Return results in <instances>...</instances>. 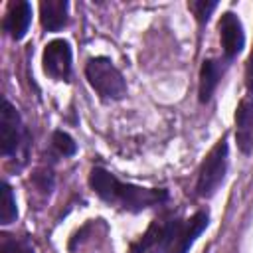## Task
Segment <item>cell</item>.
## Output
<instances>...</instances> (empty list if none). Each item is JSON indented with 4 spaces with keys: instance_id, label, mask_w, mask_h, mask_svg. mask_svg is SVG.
Returning a JSON list of instances; mask_svg holds the SVG:
<instances>
[{
    "instance_id": "9c48e42d",
    "label": "cell",
    "mask_w": 253,
    "mask_h": 253,
    "mask_svg": "<svg viewBox=\"0 0 253 253\" xmlns=\"http://www.w3.org/2000/svg\"><path fill=\"white\" fill-rule=\"evenodd\" d=\"M235 140L241 152L253 150V99H243L235 113Z\"/></svg>"
},
{
    "instance_id": "8992f818",
    "label": "cell",
    "mask_w": 253,
    "mask_h": 253,
    "mask_svg": "<svg viewBox=\"0 0 253 253\" xmlns=\"http://www.w3.org/2000/svg\"><path fill=\"white\" fill-rule=\"evenodd\" d=\"M22 140V121L16 107L10 101H2L0 109V150L2 154H12Z\"/></svg>"
},
{
    "instance_id": "ba28073f",
    "label": "cell",
    "mask_w": 253,
    "mask_h": 253,
    "mask_svg": "<svg viewBox=\"0 0 253 253\" xmlns=\"http://www.w3.org/2000/svg\"><path fill=\"white\" fill-rule=\"evenodd\" d=\"M219 38H221V47L223 53L231 59L235 57L243 45H245V34H243V26L239 22V18L231 12H225L219 20Z\"/></svg>"
},
{
    "instance_id": "9a60e30c",
    "label": "cell",
    "mask_w": 253,
    "mask_h": 253,
    "mask_svg": "<svg viewBox=\"0 0 253 253\" xmlns=\"http://www.w3.org/2000/svg\"><path fill=\"white\" fill-rule=\"evenodd\" d=\"M53 146L59 150V154H63V156H73L75 154V150H77V144L73 142V138L67 134V132H63V130H55L53 132Z\"/></svg>"
},
{
    "instance_id": "5b68a950",
    "label": "cell",
    "mask_w": 253,
    "mask_h": 253,
    "mask_svg": "<svg viewBox=\"0 0 253 253\" xmlns=\"http://www.w3.org/2000/svg\"><path fill=\"white\" fill-rule=\"evenodd\" d=\"M43 71L53 79H67L71 73V47L65 40H53L43 49Z\"/></svg>"
},
{
    "instance_id": "7a4b0ae2",
    "label": "cell",
    "mask_w": 253,
    "mask_h": 253,
    "mask_svg": "<svg viewBox=\"0 0 253 253\" xmlns=\"http://www.w3.org/2000/svg\"><path fill=\"white\" fill-rule=\"evenodd\" d=\"M85 75L91 87L105 99H123L126 95V83L123 73L107 57H93L85 67Z\"/></svg>"
},
{
    "instance_id": "3957f363",
    "label": "cell",
    "mask_w": 253,
    "mask_h": 253,
    "mask_svg": "<svg viewBox=\"0 0 253 253\" xmlns=\"http://www.w3.org/2000/svg\"><path fill=\"white\" fill-rule=\"evenodd\" d=\"M225 170H227V142L219 140L202 162L198 176V194L202 198L213 196L225 178Z\"/></svg>"
},
{
    "instance_id": "2e32d148",
    "label": "cell",
    "mask_w": 253,
    "mask_h": 253,
    "mask_svg": "<svg viewBox=\"0 0 253 253\" xmlns=\"http://www.w3.org/2000/svg\"><path fill=\"white\" fill-rule=\"evenodd\" d=\"M188 6H190V10L194 12V16L198 18V22H208V18H210V14L213 12V8L217 6V2H215V0H210V2H206V0H196V2H190Z\"/></svg>"
},
{
    "instance_id": "4fadbf2b",
    "label": "cell",
    "mask_w": 253,
    "mask_h": 253,
    "mask_svg": "<svg viewBox=\"0 0 253 253\" xmlns=\"http://www.w3.org/2000/svg\"><path fill=\"white\" fill-rule=\"evenodd\" d=\"M18 217V210H16V200L12 194V188L2 182L0 186V223L8 225Z\"/></svg>"
},
{
    "instance_id": "52a82bcc",
    "label": "cell",
    "mask_w": 253,
    "mask_h": 253,
    "mask_svg": "<svg viewBox=\"0 0 253 253\" xmlns=\"http://www.w3.org/2000/svg\"><path fill=\"white\" fill-rule=\"evenodd\" d=\"M172 229H174V221H154L146 233L142 235V239L138 243L132 245L130 253H162L168 251L170 239H172Z\"/></svg>"
},
{
    "instance_id": "277c9868",
    "label": "cell",
    "mask_w": 253,
    "mask_h": 253,
    "mask_svg": "<svg viewBox=\"0 0 253 253\" xmlns=\"http://www.w3.org/2000/svg\"><path fill=\"white\" fill-rule=\"evenodd\" d=\"M208 227V213L198 211L186 221H174L172 239L168 245V253H188L196 237Z\"/></svg>"
},
{
    "instance_id": "8fae6325",
    "label": "cell",
    "mask_w": 253,
    "mask_h": 253,
    "mask_svg": "<svg viewBox=\"0 0 253 253\" xmlns=\"http://www.w3.org/2000/svg\"><path fill=\"white\" fill-rule=\"evenodd\" d=\"M67 0H43L40 4V20L47 32H57L67 24Z\"/></svg>"
},
{
    "instance_id": "e0dca14e",
    "label": "cell",
    "mask_w": 253,
    "mask_h": 253,
    "mask_svg": "<svg viewBox=\"0 0 253 253\" xmlns=\"http://www.w3.org/2000/svg\"><path fill=\"white\" fill-rule=\"evenodd\" d=\"M247 87H249V91H253V51L247 61Z\"/></svg>"
},
{
    "instance_id": "6da1fadb",
    "label": "cell",
    "mask_w": 253,
    "mask_h": 253,
    "mask_svg": "<svg viewBox=\"0 0 253 253\" xmlns=\"http://www.w3.org/2000/svg\"><path fill=\"white\" fill-rule=\"evenodd\" d=\"M89 184H91V188L95 190V194L99 198H103L109 204H117L123 210H128V211H140V210L152 208V206L162 204V202L168 200L166 190L123 184L111 172H107L103 168H93L91 170Z\"/></svg>"
},
{
    "instance_id": "5bb4252c",
    "label": "cell",
    "mask_w": 253,
    "mask_h": 253,
    "mask_svg": "<svg viewBox=\"0 0 253 253\" xmlns=\"http://www.w3.org/2000/svg\"><path fill=\"white\" fill-rule=\"evenodd\" d=\"M0 253H36V249L24 237L20 239V237L2 233V237H0Z\"/></svg>"
},
{
    "instance_id": "7c38bea8",
    "label": "cell",
    "mask_w": 253,
    "mask_h": 253,
    "mask_svg": "<svg viewBox=\"0 0 253 253\" xmlns=\"http://www.w3.org/2000/svg\"><path fill=\"white\" fill-rule=\"evenodd\" d=\"M223 61L221 59H206L200 69V101L208 103L223 75Z\"/></svg>"
},
{
    "instance_id": "30bf717a",
    "label": "cell",
    "mask_w": 253,
    "mask_h": 253,
    "mask_svg": "<svg viewBox=\"0 0 253 253\" xmlns=\"http://www.w3.org/2000/svg\"><path fill=\"white\" fill-rule=\"evenodd\" d=\"M32 20V6L28 2H14L10 4V10L4 18V30L14 40H22L28 32Z\"/></svg>"
}]
</instances>
